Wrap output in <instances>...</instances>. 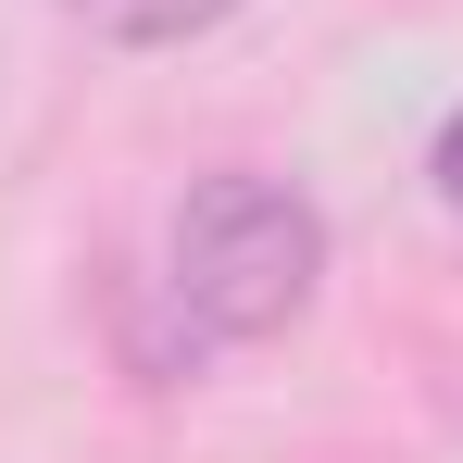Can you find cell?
Here are the masks:
<instances>
[{
  "label": "cell",
  "mask_w": 463,
  "mask_h": 463,
  "mask_svg": "<svg viewBox=\"0 0 463 463\" xmlns=\"http://www.w3.org/2000/svg\"><path fill=\"white\" fill-rule=\"evenodd\" d=\"M326 276V213L276 175H201L175 201V313L201 338H276Z\"/></svg>",
  "instance_id": "obj_1"
},
{
  "label": "cell",
  "mask_w": 463,
  "mask_h": 463,
  "mask_svg": "<svg viewBox=\"0 0 463 463\" xmlns=\"http://www.w3.org/2000/svg\"><path fill=\"white\" fill-rule=\"evenodd\" d=\"M426 175H439V201L463 213V100H451V126H439V151H426Z\"/></svg>",
  "instance_id": "obj_2"
}]
</instances>
